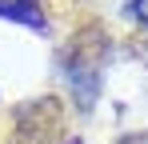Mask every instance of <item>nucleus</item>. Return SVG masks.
Masks as SVG:
<instances>
[{
	"label": "nucleus",
	"mask_w": 148,
	"mask_h": 144,
	"mask_svg": "<svg viewBox=\"0 0 148 144\" xmlns=\"http://www.w3.org/2000/svg\"><path fill=\"white\" fill-rule=\"evenodd\" d=\"M104 56H108V36L104 28H88V32H76L68 48H64V80L76 92V100L88 108L100 92V68H104Z\"/></svg>",
	"instance_id": "nucleus-1"
},
{
	"label": "nucleus",
	"mask_w": 148,
	"mask_h": 144,
	"mask_svg": "<svg viewBox=\"0 0 148 144\" xmlns=\"http://www.w3.org/2000/svg\"><path fill=\"white\" fill-rule=\"evenodd\" d=\"M60 136H64V108L56 96H40L16 108L12 144H60Z\"/></svg>",
	"instance_id": "nucleus-2"
},
{
	"label": "nucleus",
	"mask_w": 148,
	"mask_h": 144,
	"mask_svg": "<svg viewBox=\"0 0 148 144\" xmlns=\"http://www.w3.org/2000/svg\"><path fill=\"white\" fill-rule=\"evenodd\" d=\"M0 16L16 24H28L36 32H44V12H40V0H0Z\"/></svg>",
	"instance_id": "nucleus-3"
},
{
	"label": "nucleus",
	"mask_w": 148,
	"mask_h": 144,
	"mask_svg": "<svg viewBox=\"0 0 148 144\" xmlns=\"http://www.w3.org/2000/svg\"><path fill=\"white\" fill-rule=\"evenodd\" d=\"M128 12H132V20L148 24V0H132V4H128Z\"/></svg>",
	"instance_id": "nucleus-4"
},
{
	"label": "nucleus",
	"mask_w": 148,
	"mask_h": 144,
	"mask_svg": "<svg viewBox=\"0 0 148 144\" xmlns=\"http://www.w3.org/2000/svg\"><path fill=\"white\" fill-rule=\"evenodd\" d=\"M132 52H136L140 60H148V36H136V40H132Z\"/></svg>",
	"instance_id": "nucleus-5"
}]
</instances>
